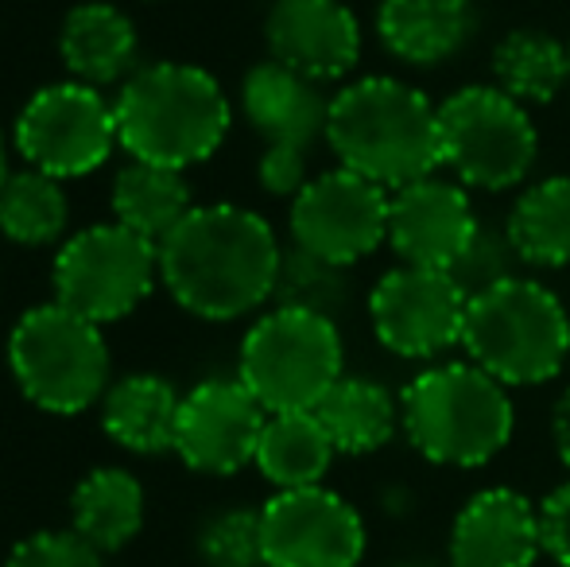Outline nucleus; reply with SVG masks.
I'll use <instances>...</instances> for the list:
<instances>
[{
  "label": "nucleus",
  "instance_id": "1",
  "mask_svg": "<svg viewBox=\"0 0 570 567\" xmlns=\"http://www.w3.org/2000/svg\"><path fill=\"white\" fill-rule=\"evenodd\" d=\"M279 245L264 214L248 206H195L159 242V284L183 311L210 323L253 315L276 295Z\"/></svg>",
  "mask_w": 570,
  "mask_h": 567
},
{
  "label": "nucleus",
  "instance_id": "2",
  "mask_svg": "<svg viewBox=\"0 0 570 567\" xmlns=\"http://www.w3.org/2000/svg\"><path fill=\"white\" fill-rule=\"evenodd\" d=\"M326 144L342 167L400 190L443 167L439 106L404 78L368 75L331 98Z\"/></svg>",
  "mask_w": 570,
  "mask_h": 567
},
{
  "label": "nucleus",
  "instance_id": "3",
  "mask_svg": "<svg viewBox=\"0 0 570 567\" xmlns=\"http://www.w3.org/2000/svg\"><path fill=\"white\" fill-rule=\"evenodd\" d=\"M117 140L140 164L187 172L222 148L233 109L222 82L195 62H151L125 78Z\"/></svg>",
  "mask_w": 570,
  "mask_h": 567
},
{
  "label": "nucleus",
  "instance_id": "4",
  "mask_svg": "<svg viewBox=\"0 0 570 567\" xmlns=\"http://www.w3.org/2000/svg\"><path fill=\"white\" fill-rule=\"evenodd\" d=\"M400 428L428 462L473 470L512 443L509 385L478 362H443L415 373L400 393Z\"/></svg>",
  "mask_w": 570,
  "mask_h": 567
},
{
  "label": "nucleus",
  "instance_id": "5",
  "mask_svg": "<svg viewBox=\"0 0 570 567\" xmlns=\"http://www.w3.org/2000/svg\"><path fill=\"white\" fill-rule=\"evenodd\" d=\"M462 350L501 385H548L570 362V311L532 276L470 295Z\"/></svg>",
  "mask_w": 570,
  "mask_h": 567
},
{
  "label": "nucleus",
  "instance_id": "6",
  "mask_svg": "<svg viewBox=\"0 0 570 567\" xmlns=\"http://www.w3.org/2000/svg\"><path fill=\"white\" fill-rule=\"evenodd\" d=\"M8 370L36 409L78 417L109 389V346L98 323L59 300L16 319L8 334Z\"/></svg>",
  "mask_w": 570,
  "mask_h": 567
},
{
  "label": "nucleus",
  "instance_id": "7",
  "mask_svg": "<svg viewBox=\"0 0 570 567\" xmlns=\"http://www.w3.org/2000/svg\"><path fill=\"white\" fill-rule=\"evenodd\" d=\"M342 331L331 315L276 307L248 326L237 378L268 412H311L342 378Z\"/></svg>",
  "mask_w": 570,
  "mask_h": 567
},
{
  "label": "nucleus",
  "instance_id": "8",
  "mask_svg": "<svg viewBox=\"0 0 570 567\" xmlns=\"http://www.w3.org/2000/svg\"><path fill=\"white\" fill-rule=\"evenodd\" d=\"M443 167L470 190L520 187L540 156V133L517 98L497 86H462L439 106Z\"/></svg>",
  "mask_w": 570,
  "mask_h": 567
},
{
  "label": "nucleus",
  "instance_id": "9",
  "mask_svg": "<svg viewBox=\"0 0 570 567\" xmlns=\"http://www.w3.org/2000/svg\"><path fill=\"white\" fill-rule=\"evenodd\" d=\"M159 281V245L120 222L75 234L55 257V300L106 326L132 315Z\"/></svg>",
  "mask_w": 570,
  "mask_h": 567
},
{
  "label": "nucleus",
  "instance_id": "10",
  "mask_svg": "<svg viewBox=\"0 0 570 567\" xmlns=\"http://www.w3.org/2000/svg\"><path fill=\"white\" fill-rule=\"evenodd\" d=\"M117 109L98 86L55 82L28 98L16 117V148L28 167L55 179L90 175L117 148Z\"/></svg>",
  "mask_w": 570,
  "mask_h": 567
},
{
  "label": "nucleus",
  "instance_id": "11",
  "mask_svg": "<svg viewBox=\"0 0 570 567\" xmlns=\"http://www.w3.org/2000/svg\"><path fill=\"white\" fill-rule=\"evenodd\" d=\"M470 295L446 268L400 265L368 292V323L389 354L407 362H431L462 346Z\"/></svg>",
  "mask_w": 570,
  "mask_h": 567
},
{
  "label": "nucleus",
  "instance_id": "12",
  "mask_svg": "<svg viewBox=\"0 0 570 567\" xmlns=\"http://www.w3.org/2000/svg\"><path fill=\"white\" fill-rule=\"evenodd\" d=\"M389 187L350 167L315 175L292 198V214H287L292 245L353 268L389 242Z\"/></svg>",
  "mask_w": 570,
  "mask_h": 567
},
{
  "label": "nucleus",
  "instance_id": "13",
  "mask_svg": "<svg viewBox=\"0 0 570 567\" xmlns=\"http://www.w3.org/2000/svg\"><path fill=\"white\" fill-rule=\"evenodd\" d=\"M264 567H357L365 556V521L326 486L276 490L261 506Z\"/></svg>",
  "mask_w": 570,
  "mask_h": 567
},
{
  "label": "nucleus",
  "instance_id": "14",
  "mask_svg": "<svg viewBox=\"0 0 570 567\" xmlns=\"http://www.w3.org/2000/svg\"><path fill=\"white\" fill-rule=\"evenodd\" d=\"M268 424V409L240 378H210L179 404L175 454L198 475H237L256 462V443Z\"/></svg>",
  "mask_w": 570,
  "mask_h": 567
},
{
  "label": "nucleus",
  "instance_id": "15",
  "mask_svg": "<svg viewBox=\"0 0 570 567\" xmlns=\"http://www.w3.org/2000/svg\"><path fill=\"white\" fill-rule=\"evenodd\" d=\"M481 218L473 211L470 187L458 179H415L407 187L392 190L389 203V245L400 253L404 265L446 268L465 253Z\"/></svg>",
  "mask_w": 570,
  "mask_h": 567
},
{
  "label": "nucleus",
  "instance_id": "16",
  "mask_svg": "<svg viewBox=\"0 0 570 567\" xmlns=\"http://www.w3.org/2000/svg\"><path fill=\"white\" fill-rule=\"evenodd\" d=\"M264 39L276 62L334 82L361 59V23L342 0H272Z\"/></svg>",
  "mask_w": 570,
  "mask_h": 567
},
{
  "label": "nucleus",
  "instance_id": "17",
  "mask_svg": "<svg viewBox=\"0 0 570 567\" xmlns=\"http://www.w3.org/2000/svg\"><path fill=\"white\" fill-rule=\"evenodd\" d=\"M451 567H532L543 556L540 506L512 486L478 490L451 525Z\"/></svg>",
  "mask_w": 570,
  "mask_h": 567
},
{
  "label": "nucleus",
  "instance_id": "18",
  "mask_svg": "<svg viewBox=\"0 0 570 567\" xmlns=\"http://www.w3.org/2000/svg\"><path fill=\"white\" fill-rule=\"evenodd\" d=\"M240 109L245 121L264 137V144H299L311 148L315 140H326V117L331 98L323 94V82L284 67L276 59L256 62L240 82Z\"/></svg>",
  "mask_w": 570,
  "mask_h": 567
},
{
  "label": "nucleus",
  "instance_id": "19",
  "mask_svg": "<svg viewBox=\"0 0 570 567\" xmlns=\"http://www.w3.org/2000/svg\"><path fill=\"white\" fill-rule=\"evenodd\" d=\"M376 36L407 67H439L470 43L473 8L465 0H381Z\"/></svg>",
  "mask_w": 570,
  "mask_h": 567
},
{
  "label": "nucleus",
  "instance_id": "20",
  "mask_svg": "<svg viewBox=\"0 0 570 567\" xmlns=\"http://www.w3.org/2000/svg\"><path fill=\"white\" fill-rule=\"evenodd\" d=\"M59 55L75 82L109 86L132 75L136 62V28L117 4L86 0L75 4L62 20Z\"/></svg>",
  "mask_w": 570,
  "mask_h": 567
},
{
  "label": "nucleus",
  "instance_id": "21",
  "mask_svg": "<svg viewBox=\"0 0 570 567\" xmlns=\"http://www.w3.org/2000/svg\"><path fill=\"white\" fill-rule=\"evenodd\" d=\"M183 397L156 373H128L101 397V428L117 447L132 454L175 451V424H179Z\"/></svg>",
  "mask_w": 570,
  "mask_h": 567
},
{
  "label": "nucleus",
  "instance_id": "22",
  "mask_svg": "<svg viewBox=\"0 0 570 567\" xmlns=\"http://www.w3.org/2000/svg\"><path fill=\"white\" fill-rule=\"evenodd\" d=\"M334 447L331 431L311 412H268V424L256 443V470L268 478L276 490H303V486H323L331 470Z\"/></svg>",
  "mask_w": 570,
  "mask_h": 567
},
{
  "label": "nucleus",
  "instance_id": "23",
  "mask_svg": "<svg viewBox=\"0 0 570 567\" xmlns=\"http://www.w3.org/2000/svg\"><path fill=\"white\" fill-rule=\"evenodd\" d=\"M315 417L331 431L338 454H373L396 436L400 401L373 378L342 373L326 397L315 404Z\"/></svg>",
  "mask_w": 570,
  "mask_h": 567
},
{
  "label": "nucleus",
  "instance_id": "24",
  "mask_svg": "<svg viewBox=\"0 0 570 567\" xmlns=\"http://www.w3.org/2000/svg\"><path fill=\"white\" fill-rule=\"evenodd\" d=\"M144 486L136 475L120 467H101L75 486L70 498V529L82 532L98 553H120L132 545L144 525Z\"/></svg>",
  "mask_w": 570,
  "mask_h": 567
},
{
  "label": "nucleus",
  "instance_id": "25",
  "mask_svg": "<svg viewBox=\"0 0 570 567\" xmlns=\"http://www.w3.org/2000/svg\"><path fill=\"white\" fill-rule=\"evenodd\" d=\"M493 86L520 106H551L570 86V51L543 28H517L493 47Z\"/></svg>",
  "mask_w": 570,
  "mask_h": 567
},
{
  "label": "nucleus",
  "instance_id": "26",
  "mask_svg": "<svg viewBox=\"0 0 570 567\" xmlns=\"http://www.w3.org/2000/svg\"><path fill=\"white\" fill-rule=\"evenodd\" d=\"M512 250L520 265L567 268L570 265V175H548L517 195L509 218Z\"/></svg>",
  "mask_w": 570,
  "mask_h": 567
},
{
  "label": "nucleus",
  "instance_id": "27",
  "mask_svg": "<svg viewBox=\"0 0 570 567\" xmlns=\"http://www.w3.org/2000/svg\"><path fill=\"white\" fill-rule=\"evenodd\" d=\"M190 211H195L190 187H187V179H183V172H175V167L132 159V164L117 172L114 214L120 226H128L132 234L159 245Z\"/></svg>",
  "mask_w": 570,
  "mask_h": 567
},
{
  "label": "nucleus",
  "instance_id": "28",
  "mask_svg": "<svg viewBox=\"0 0 570 567\" xmlns=\"http://www.w3.org/2000/svg\"><path fill=\"white\" fill-rule=\"evenodd\" d=\"M70 203L62 179L47 172H16L0 187V234L16 245H55L67 234Z\"/></svg>",
  "mask_w": 570,
  "mask_h": 567
},
{
  "label": "nucleus",
  "instance_id": "29",
  "mask_svg": "<svg viewBox=\"0 0 570 567\" xmlns=\"http://www.w3.org/2000/svg\"><path fill=\"white\" fill-rule=\"evenodd\" d=\"M353 284H350V268L323 261L315 253L299 250V245H287L284 261H279V276H276V295L272 300L284 303V307H303V311H318V315H338L350 303Z\"/></svg>",
  "mask_w": 570,
  "mask_h": 567
},
{
  "label": "nucleus",
  "instance_id": "30",
  "mask_svg": "<svg viewBox=\"0 0 570 567\" xmlns=\"http://www.w3.org/2000/svg\"><path fill=\"white\" fill-rule=\"evenodd\" d=\"M198 560L206 567H264L261 509H222L198 532Z\"/></svg>",
  "mask_w": 570,
  "mask_h": 567
},
{
  "label": "nucleus",
  "instance_id": "31",
  "mask_svg": "<svg viewBox=\"0 0 570 567\" xmlns=\"http://www.w3.org/2000/svg\"><path fill=\"white\" fill-rule=\"evenodd\" d=\"M517 268H520V253L512 250L509 229L485 226V222H481L473 242L465 245V253L454 261L451 276L465 295H478V292H485V287L509 281V276H520Z\"/></svg>",
  "mask_w": 570,
  "mask_h": 567
},
{
  "label": "nucleus",
  "instance_id": "32",
  "mask_svg": "<svg viewBox=\"0 0 570 567\" xmlns=\"http://www.w3.org/2000/svg\"><path fill=\"white\" fill-rule=\"evenodd\" d=\"M4 567H101V553L75 529H43L20 540Z\"/></svg>",
  "mask_w": 570,
  "mask_h": 567
},
{
  "label": "nucleus",
  "instance_id": "33",
  "mask_svg": "<svg viewBox=\"0 0 570 567\" xmlns=\"http://www.w3.org/2000/svg\"><path fill=\"white\" fill-rule=\"evenodd\" d=\"M307 151L299 144H264L261 159H256V179L268 195L295 198L311 183L307 175Z\"/></svg>",
  "mask_w": 570,
  "mask_h": 567
},
{
  "label": "nucleus",
  "instance_id": "34",
  "mask_svg": "<svg viewBox=\"0 0 570 567\" xmlns=\"http://www.w3.org/2000/svg\"><path fill=\"white\" fill-rule=\"evenodd\" d=\"M540 537L543 556L559 567H570V478L540 501Z\"/></svg>",
  "mask_w": 570,
  "mask_h": 567
},
{
  "label": "nucleus",
  "instance_id": "35",
  "mask_svg": "<svg viewBox=\"0 0 570 567\" xmlns=\"http://www.w3.org/2000/svg\"><path fill=\"white\" fill-rule=\"evenodd\" d=\"M551 439H556V454L570 475V389L556 401V412H551Z\"/></svg>",
  "mask_w": 570,
  "mask_h": 567
},
{
  "label": "nucleus",
  "instance_id": "36",
  "mask_svg": "<svg viewBox=\"0 0 570 567\" xmlns=\"http://www.w3.org/2000/svg\"><path fill=\"white\" fill-rule=\"evenodd\" d=\"M8 175H12L8 172V144H4V133H0V187L8 183Z\"/></svg>",
  "mask_w": 570,
  "mask_h": 567
},
{
  "label": "nucleus",
  "instance_id": "37",
  "mask_svg": "<svg viewBox=\"0 0 570 567\" xmlns=\"http://www.w3.org/2000/svg\"><path fill=\"white\" fill-rule=\"evenodd\" d=\"M392 567H431L428 560H400V564H392Z\"/></svg>",
  "mask_w": 570,
  "mask_h": 567
},
{
  "label": "nucleus",
  "instance_id": "38",
  "mask_svg": "<svg viewBox=\"0 0 570 567\" xmlns=\"http://www.w3.org/2000/svg\"><path fill=\"white\" fill-rule=\"evenodd\" d=\"M465 4H473V0H465Z\"/></svg>",
  "mask_w": 570,
  "mask_h": 567
},
{
  "label": "nucleus",
  "instance_id": "39",
  "mask_svg": "<svg viewBox=\"0 0 570 567\" xmlns=\"http://www.w3.org/2000/svg\"><path fill=\"white\" fill-rule=\"evenodd\" d=\"M567 51H570V43H567Z\"/></svg>",
  "mask_w": 570,
  "mask_h": 567
}]
</instances>
